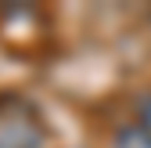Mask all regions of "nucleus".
I'll list each match as a JSON object with an SVG mask.
<instances>
[{"mask_svg":"<svg viewBox=\"0 0 151 148\" xmlns=\"http://www.w3.org/2000/svg\"><path fill=\"white\" fill-rule=\"evenodd\" d=\"M47 126L36 105L25 98L4 94L0 105V148H43Z\"/></svg>","mask_w":151,"mask_h":148,"instance_id":"1","label":"nucleus"},{"mask_svg":"<svg viewBox=\"0 0 151 148\" xmlns=\"http://www.w3.org/2000/svg\"><path fill=\"white\" fill-rule=\"evenodd\" d=\"M111 148H151V126L140 119H126L111 134Z\"/></svg>","mask_w":151,"mask_h":148,"instance_id":"2","label":"nucleus"},{"mask_svg":"<svg viewBox=\"0 0 151 148\" xmlns=\"http://www.w3.org/2000/svg\"><path fill=\"white\" fill-rule=\"evenodd\" d=\"M137 119L151 126V90H147V94L140 98V105H137Z\"/></svg>","mask_w":151,"mask_h":148,"instance_id":"3","label":"nucleus"}]
</instances>
